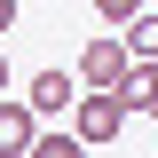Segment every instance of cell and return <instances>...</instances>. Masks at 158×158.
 <instances>
[{"instance_id":"cell-6","label":"cell","mask_w":158,"mask_h":158,"mask_svg":"<svg viewBox=\"0 0 158 158\" xmlns=\"http://www.w3.org/2000/svg\"><path fill=\"white\" fill-rule=\"evenodd\" d=\"M127 63H158V8H142L127 24Z\"/></svg>"},{"instance_id":"cell-9","label":"cell","mask_w":158,"mask_h":158,"mask_svg":"<svg viewBox=\"0 0 158 158\" xmlns=\"http://www.w3.org/2000/svg\"><path fill=\"white\" fill-rule=\"evenodd\" d=\"M0 32H16V0H0Z\"/></svg>"},{"instance_id":"cell-4","label":"cell","mask_w":158,"mask_h":158,"mask_svg":"<svg viewBox=\"0 0 158 158\" xmlns=\"http://www.w3.org/2000/svg\"><path fill=\"white\" fill-rule=\"evenodd\" d=\"M32 135H40V118L24 111L16 95H0V158H24V150H32Z\"/></svg>"},{"instance_id":"cell-10","label":"cell","mask_w":158,"mask_h":158,"mask_svg":"<svg viewBox=\"0 0 158 158\" xmlns=\"http://www.w3.org/2000/svg\"><path fill=\"white\" fill-rule=\"evenodd\" d=\"M8 79H16V71H8V48H0V95H8Z\"/></svg>"},{"instance_id":"cell-2","label":"cell","mask_w":158,"mask_h":158,"mask_svg":"<svg viewBox=\"0 0 158 158\" xmlns=\"http://www.w3.org/2000/svg\"><path fill=\"white\" fill-rule=\"evenodd\" d=\"M118 127H127V111H118L111 95H79V103H71V142H79V150L118 142Z\"/></svg>"},{"instance_id":"cell-11","label":"cell","mask_w":158,"mask_h":158,"mask_svg":"<svg viewBox=\"0 0 158 158\" xmlns=\"http://www.w3.org/2000/svg\"><path fill=\"white\" fill-rule=\"evenodd\" d=\"M150 118H158V103H150Z\"/></svg>"},{"instance_id":"cell-8","label":"cell","mask_w":158,"mask_h":158,"mask_svg":"<svg viewBox=\"0 0 158 158\" xmlns=\"http://www.w3.org/2000/svg\"><path fill=\"white\" fill-rule=\"evenodd\" d=\"M95 16H103V24H118V32H127V24L142 16V0H95Z\"/></svg>"},{"instance_id":"cell-5","label":"cell","mask_w":158,"mask_h":158,"mask_svg":"<svg viewBox=\"0 0 158 158\" xmlns=\"http://www.w3.org/2000/svg\"><path fill=\"white\" fill-rule=\"evenodd\" d=\"M111 103H118V111H150V103H158V63H127L118 87H111Z\"/></svg>"},{"instance_id":"cell-3","label":"cell","mask_w":158,"mask_h":158,"mask_svg":"<svg viewBox=\"0 0 158 158\" xmlns=\"http://www.w3.org/2000/svg\"><path fill=\"white\" fill-rule=\"evenodd\" d=\"M71 103H79V79L71 71H32V87H24V111L32 118H63Z\"/></svg>"},{"instance_id":"cell-1","label":"cell","mask_w":158,"mask_h":158,"mask_svg":"<svg viewBox=\"0 0 158 158\" xmlns=\"http://www.w3.org/2000/svg\"><path fill=\"white\" fill-rule=\"evenodd\" d=\"M118 71H127V40H118V32H95L87 48H79V71H71V79L87 87V95H111Z\"/></svg>"},{"instance_id":"cell-7","label":"cell","mask_w":158,"mask_h":158,"mask_svg":"<svg viewBox=\"0 0 158 158\" xmlns=\"http://www.w3.org/2000/svg\"><path fill=\"white\" fill-rule=\"evenodd\" d=\"M24 158H87V150L71 142V127H48V135H32V150H24Z\"/></svg>"}]
</instances>
